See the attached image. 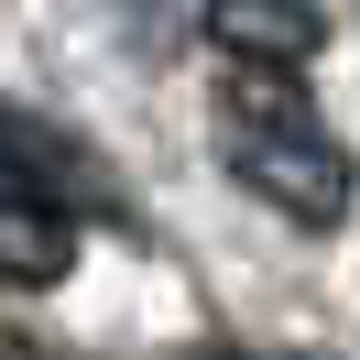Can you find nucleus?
Here are the masks:
<instances>
[{
  "mask_svg": "<svg viewBox=\"0 0 360 360\" xmlns=\"http://www.w3.org/2000/svg\"><path fill=\"white\" fill-rule=\"evenodd\" d=\"M229 175H240L262 207H284L295 229H338V219H349V186H360L349 153L306 120L295 77H273V66L229 77Z\"/></svg>",
  "mask_w": 360,
  "mask_h": 360,
  "instance_id": "f257e3e1",
  "label": "nucleus"
},
{
  "mask_svg": "<svg viewBox=\"0 0 360 360\" xmlns=\"http://www.w3.org/2000/svg\"><path fill=\"white\" fill-rule=\"evenodd\" d=\"M77 262V219L33 186H0V295H44Z\"/></svg>",
  "mask_w": 360,
  "mask_h": 360,
  "instance_id": "f03ea898",
  "label": "nucleus"
},
{
  "mask_svg": "<svg viewBox=\"0 0 360 360\" xmlns=\"http://www.w3.org/2000/svg\"><path fill=\"white\" fill-rule=\"evenodd\" d=\"M207 44H219L229 66L295 77L316 55V11H306V0H207Z\"/></svg>",
  "mask_w": 360,
  "mask_h": 360,
  "instance_id": "7ed1b4c3",
  "label": "nucleus"
}]
</instances>
